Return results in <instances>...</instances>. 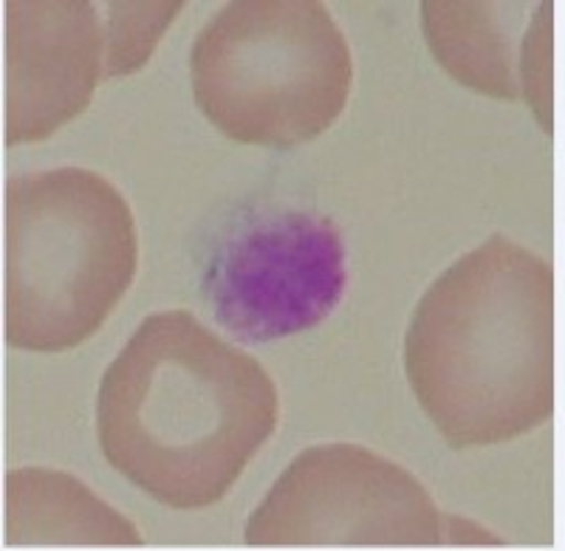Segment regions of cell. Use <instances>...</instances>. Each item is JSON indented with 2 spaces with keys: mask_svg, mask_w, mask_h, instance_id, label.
Instances as JSON below:
<instances>
[{
  "mask_svg": "<svg viewBox=\"0 0 565 551\" xmlns=\"http://www.w3.org/2000/svg\"><path fill=\"white\" fill-rule=\"evenodd\" d=\"M405 373L452 449L501 444L554 413V272L507 235L463 255L424 292Z\"/></svg>",
  "mask_w": 565,
  "mask_h": 551,
  "instance_id": "2",
  "label": "cell"
},
{
  "mask_svg": "<svg viewBox=\"0 0 565 551\" xmlns=\"http://www.w3.org/2000/svg\"><path fill=\"white\" fill-rule=\"evenodd\" d=\"M7 545H141L125 515L110 509L79 478L54 469L7 475Z\"/></svg>",
  "mask_w": 565,
  "mask_h": 551,
  "instance_id": "9",
  "label": "cell"
},
{
  "mask_svg": "<svg viewBox=\"0 0 565 551\" xmlns=\"http://www.w3.org/2000/svg\"><path fill=\"white\" fill-rule=\"evenodd\" d=\"M277 388L255 357L190 311L141 320L105 371L99 447L170 509L218 504L277 427Z\"/></svg>",
  "mask_w": 565,
  "mask_h": 551,
  "instance_id": "1",
  "label": "cell"
},
{
  "mask_svg": "<svg viewBox=\"0 0 565 551\" xmlns=\"http://www.w3.org/2000/svg\"><path fill=\"white\" fill-rule=\"evenodd\" d=\"M3 201V337L18 351H68L134 283L130 204L85 167L9 179Z\"/></svg>",
  "mask_w": 565,
  "mask_h": 551,
  "instance_id": "3",
  "label": "cell"
},
{
  "mask_svg": "<svg viewBox=\"0 0 565 551\" xmlns=\"http://www.w3.org/2000/svg\"><path fill=\"white\" fill-rule=\"evenodd\" d=\"M552 7L548 0L537 3L523 63V103L534 110L546 134H552Z\"/></svg>",
  "mask_w": 565,
  "mask_h": 551,
  "instance_id": "11",
  "label": "cell"
},
{
  "mask_svg": "<svg viewBox=\"0 0 565 551\" xmlns=\"http://www.w3.org/2000/svg\"><path fill=\"white\" fill-rule=\"evenodd\" d=\"M3 141H45L108 80L105 9L88 0H7Z\"/></svg>",
  "mask_w": 565,
  "mask_h": 551,
  "instance_id": "7",
  "label": "cell"
},
{
  "mask_svg": "<svg viewBox=\"0 0 565 551\" xmlns=\"http://www.w3.org/2000/svg\"><path fill=\"white\" fill-rule=\"evenodd\" d=\"M201 114L232 141L297 148L340 119L353 63L345 34L317 0H238L190 52Z\"/></svg>",
  "mask_w": 565,
  "mask_h": 551,
  "instance_id": "4",
  "label": "cell"
},
{
  "mask_svg": "<svg viewBox=\"0 0 565 551\" xmlns=\"http://www.w3.org/2000/svg\"><path fill=\"white\" fill-rule=\"evenodd\" d=\"M246 545H438L444 515L416 475L360 444L300 453L246 520Z\"/></svg>",
  "mask_w": 565,
  "mask_h": 551,
  "instance_id": "5",
  "label": "cell"
},
{
  "mask_svg": "<svg viewBox=\"0 0 565 551\" xmlns=\"http://www.w3.org/2000/svg\"><path fill=\"white\" fill-rule=\"evenodd\" d=\"M534 12L532 3L424 0V40L452 80L487 97L518 103Z\"/></svg>",
  "mask_w": 565,
  "mask_h": 551,
  "instance_id": "8",
  "label": "cell"
},
{
  "mask_svg": "<svg viewBox=\"0 0 565 551\" xmlns=\"http://www.w3.org/2000/svg\"><path fill=\"white\" fill-rule=\"evenodd\" d=\"M181 0L173 3H108L105 34H108V77L134 74L148 63L164 29L181 12Z\"/></svg>",
  "mask_w": 565,
  "mask_h": 551,
  "instance_id": "10",
  "label": "cell"
},
{
  "mask_svg": "<svg viewBox=\"0 0 565 551\" xmlns=\"http://www.w3.org/2000/svg\"><path fill=\"white\" fill-rule=\"evenodd\" d=\"M345 280V246L334 221L280 212L226 237L204 272V295L226 331L266 342L326 320Z\"/></svg>",
  "mask_w": 565,
  "mask_h": 551,
  "instance_id": "6",
  "label": "cell"
}]
</instances>
